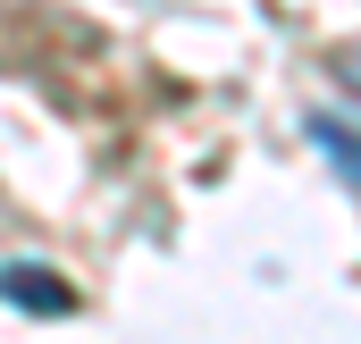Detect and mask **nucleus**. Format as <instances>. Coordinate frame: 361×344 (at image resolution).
Returning <instances> with one entry per match:
<instances>
[{
  "instance_id": "2",
  "label": "nucleus",
  "mask_w": 361,
  "mask_h": 344,
  "mask_svg": "<svg viewBox=\"0 0 361 344\" xmlns=\"http://www.w3.org/2000/svg\"><path fill=\"white\" fill-rule=\"evenodd\" d=\"M17 269H25V260H17ZM17 269L0 277V285H8L17 302H34V311H68V285H59V277H51V285H34V277H17Z\"/></svg>"
},
{
  "instance_id": "1",
  "label": "nucleus",
  "mask_w": 361,
  "mask_h": 344,
  "mask_svg": "<svg viewBox=\"0 0 361 344\" xmlns=\"http://www.w3.org/2000/svg\"><path fill=\"white\" fill-rule=\"evenodd\" d=\"M311 135H319V152L361 185V135H353V126H345V118H311Z\"/></svg>"
}]
</instances>
